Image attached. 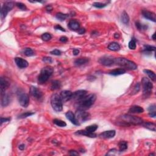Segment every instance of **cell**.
I'll return each mask as SVG.
<instances>
[{"instance_id":"cell-33","label":"cell","mask_w":156,"mask_h":156,"mask_svg":"<svg viewBox=\"0 0 156 156\" xmlns=\"http://www.w3.org/2000/svg\"><path fill=\"white\" fill-rule=\"evenodd\" d=\"M23 53L25 56H28V57H31V56H33L35 54L34 52L31 48H25V49L23 50Z\"/></svg>"},{"instance_id":"cell-3","label":"cell","mask_w":156,"mask_h":156,"mask_svg":"<svg viewBox=\"0 0 156 156\" xmlns=\"http://www.w3.org/2000/svg\"><path fill=\"white\" fill-rule=\"evenodd\" d=\"M54 73V69L53 67L50 66H46L42 69L39 76L38 77V83L40 84H43L49 79V78L52 76Z\"/></svg>"},{"instance_id":"cell-39","label":"cell","mask_w":156,"mask_h":156,"mask_svg":"<svg viewBox=\"0 0 156 156\" xmlns=\"http://www.w3.org/2000/svg\"><path fill=\"white\" fill-rule=\"evenodd\" d=\"M51 35L49 33H44L42 36V39L43 41H49V40L51 39Z\"/></svg>"},{"instance_id":"cell-34","label":"cell","mask_w":156,"mask_h":156,"mask_svg":"<svg viewBox=\"0 0 156 156\" xmlns=\"http://www.w3.org/2000/svg\"><path fill=\"white\" fill-rule=\"evenodd\" d=\"M98 125H92L90 126H87L86 128H85V130H87L88 132H91V133H94L96 130H97V129H98Z\"/></svg>"},{"instance_id":"cell-6","label":"cell","mask_w":156,"mask_h":156,"mask_svg":"<svg viewBox=\"0 0 156 156\" xmlns=\"http://www.w3.org/2000/svg\"><path fill=\"white\" fill-rule=\"evenodd\" d=\"M142 85L143 87V93L144 98H147L150 96L153 88V84L149 79L143 78L142 80Z\"/></svg>"},{"instance_id":"cell-31","label":"cell","mask_w":156,"mask_h":156,"mask_svg":"<svg viewBox=\"0 0 156 156\" xmlns=\"http://www.w3.org/2000/svg\"><path fill=\"white\" fill-rule=\"evenodd\" d=\"M68 17H69V15L68 14H65V13H62L61 12L58 13L56 15V17L57 19L61 21H64V20H66Z\"/></svg>"},{"instance_id":"cell-45","label":"cell","mask_w":156,"mask_h":156,"mask_svg":"<svg viewBox=\"0 0 156 156\" xmlns=\"http://www.w3.org/2000/svg\"><path fill=\"white\" fill-rule=\"evenodd\" d=\"M117 150L116 149H112V150H110L109 151L108 153L107 154V155H115V154L117 153Z\"/></svg>"},{"instance_id":"cell-17","label":"cell","mask_w":156,"mask_h":156,"mask_svg":"<svg viewBox=\"0 0 156 156\" xmlns=\"http://www.w3.org/2000/svg\"><path fill=\"white\" fill-rule=\"evenodd\" d=\"M115 134H116L115 130H107V131H104L102 132V133H101L100 135H99V137H100V138L103 139H109L113 138V137H115Z\"/></svg>"},{"instance_id":"cell-21","label":"cell","mask_w":156,"mask_h":156,"mask_svg":"<svg viewBox=\"0 0 156 156\" xmlns=\"http://www.w3.org/2000/svg\"><path fill=\"white\" fill-rule=\"evenodd\" d=\"M75 134L76 135H85V136L90 137V138H95L96 137V134L94 133H91V132H88L86 130H78L75 132Z\"/></svg>"},{"instance_id":"cell-49","label":"cell","mask_w":156,"mask_h":156,"mask_svg":"<svg viewBox=\"0 0 156 156\" xmlns=\"http://www.w3.org/2000/svg\"><path fill=\"white\" fill-rule=\"evenodd\" d=\"M69 154L71 155H79L78 152L75 150H70L69 151Z\"/></svg>"},{"instance_id":"cell-27","label":"cell","mask_w":156,"mask_h":156,"mask_svg":"<svg viewBox=\"0 0 156 156\" xmlns=\"http://www.w3.org/2000/svg\"><path fill=\"white\" fill-rule=\"evenodd\" d=\"M61 87V83L59 80H55L52 81L51 85V89L52 90H58Z\"/></svg>"},{"instance_id":"cell-25","label":"cell","mask_w":156,"mask_h":156,"mask_svg":"<svg viewBox=\"0 0 156 156\" xmlns=\"http://www.w3.org/2000/svg\"><path fill=\"white\" fill-rule=\"evenodd\" d=\"M126 73V70L124 68H118V69H115L112 70L109 72V75L112 76H119V75H123Z\"/></svg>"},{"instance_id":"cell-44","label":"cell","mask_w":156,"mask_h":156,"mask_svg":"<svg viewBox=\"0 0 156 156\" xmlns=\"http://www.w3.org/2000/svg\"><path fill=\"white\" fill-rule=\"evenodd\" d=\"M50 54H51L53 55H55V56H60L61 55V52L59 50H54L50 52Z\"/></svg>"},{"instance_id":"cell-13","label":"cell","mask_w":156,"mask_h":156,"mask_svg":"<svg viewBox=\"0 0 156 156\" xmlns=\"http://www.w3.org/2000/svg\"><path fill=\"white\" fill-rule=\"evenodd\" d=\"M10 86V82L7 78L1 77L0 79V88H1V94L6 92V90Z\"/></svg>"},{"instance_id":"cell-5","label":"cell","mask_w":156,"mask_h":156,"mask_svg":"<svg viewBox=\"0 0 156 156\" xmlns=\"http://www.w3.org/2000/svg\"><path fill=\"white\" fill-rule=\"evenodd\" d=\"M51 104L53 109L56 112H60L63 109V102L60 95L58 94H53L51 98Z\"/></svg>"},{"instance_id":"cell-19","label":"cell","mask_w":156,"mask_h":156,"mask_svg":"<svg viewBox=\"0 0 156 156\" xmlns=\"http://www.w3.org/2000/svg\"><path fill=\"white\" fill-rule=\"evenodd\" d=\"M15 62L16 64L20 68H25L28 67L29 63L28 61L26 60L23 59V58H15Z\"/></svg>"},{"instance_id":"cell-4","label":"cell","mask_w":156,"mask_h":156,"mask_svg":"<svg viewBox=\"0 0 156 156\" xmlns=\"http://www.w3.org/2000/svg\"><path fill=\"white\" fill-rule=\"evenodd\" d=\"M114 63L118 65V66L123 67V68H127V69L129 70H135L137 69V65L136 63L126 58H115V62H114Z\"/></svg>"},{"instance_id":"cell-28","label":"cell","mask_w":156,"mask_h":156,"mask_svg":"<svg viewBox=\"0 0 156 156\" xmlns=\"http://www.w3.org/2000/svg\"><path fill=\"white\" fill-rule=\"evenodd\" d=\"M121 19L122 22L125 24H127L129 22V17L127 13L125 11H124L122 13Z\"/></svg>"},{"instance_id":"cell-22","label":"cell","mask_w":156,"mask_h":156,"mask_svg":"<svg viewBox=\"0 0 156 156\" xmlns=\"http://www.w3.org/2000/svg\"><path fill=\"white\" fill-rule=\"evenodd\" d=\"M144 112L143 107L139 106V105H133L130 107L129 110V112L130 113H141Z\"/></svg>"},{"instance_id":"cell-52","label":"cell","mask_w":156,"mask_h":156,"mask_svg":"<svg viewBox=\"0 0 156 156\" xmlns=\"http://www.w3.org/2000/svg\"><path fill=\"white\" fill-rule=\"evenodd\" d=\"M149 115L151 118H155L156 117V112H151L149 113Z\"/></svg>"},{"instance_id":"cell-55","label":"cell","mask_w":156,"mask_h":156,"mask_svg":"<svg viewBox=\"0 0 156 156\" xmlns=\"http://www.w3.org/2000/svg\"><path fill=\"white\" fill-rule=\"evenodd\" d=\"M24 148H25V145H24V144H21V145H20L19 146V149L20 150L23 151L24 150Z\"/></svg>"},{"instance_id":"cell-11","label":"cell","mask_w":156,"mask_h":156,"mask_svg":"<svg viewBox=\"0 0 156 156\" xmlns=\"http://www.w3.org/2000/svg\"><path fill=\"white\" fill-rule=\"evenodd\" d=\"M30 93L31 96L38 101H41L43 99V93L40 90L36 87H31L30 88Z\"/></svg>"},{"instance_id":"cell-47","label":"cell","mask_w":156,"mask_h":156,"mask_svg":"<svg viewBox=\"0 0 156 156\" xmlns=\"http://www.w3.org/2000/svg\"><path fill=\"white\" fill-rule=\"evenodd\" d=\"M148 110L150 112H155V104H152L151 105H150L148 108Z\"/></svg>"},{"instance_id":"cell-42","label":"cell","mask_w":156,"mask_h":156,"mask_svg":"<svg viewBox=\"0 0 156 156\" xmlns=\"http://www.w3.org/2000/svg\"><path fill=\"white\" fill-rule=\"evenodd\" d=\"M135 26H136V28L140 31H142V30H145L147 29V27L145 26V25H143L142 24H140L139 22H136L135 23Z\"/></svg>"},{"instance_id":"cell-9","label":"cell","mask_w":156,"mask_h":156,"mask_svg":"<svg viewBox=\"0 0 156 156\" xmlns=\"http://www.w3.org/2000/svg\"><path fill=\"white\" fill-rule=\"evenodd\" d=\"M18 102L23 107H27L29 104V97L25 93H20L18 96Z\"/></svg>"},{"instance_id":"cell-26","label":"cell","mask_w":156,"mask_h":156,"mask_svg":"<svg viewBox=\"0 0 156 156\" xmlns=\"http://www.w3.org/2000/svg\"><path fill=\"white\" fill-rule=\"evenodd\" d=\"M108 49L113 51H117L120 50V46L118 43L117 42H112L110 43L108 46Z\"/></svg>"},{"instance_id":"cell-40","label":"cell","mask_w":156,"mask_h":156,"mask_svg":"<svg viewBox=\"0 0 156 156\" xmlns=\"http://www.w3.org/2000/svg\"><path fill=\"white\" fill-rule=\"evenodd\" d=\"M15 5L17 6V7L18 8V9H20V10H21V11H26L27 10V7L26 6V5L24 4H23L22 3H16Z\"/></svg>"},{"instance_id":"cell-54","label":"cell","mask_w":156,"mask_h":156,"mask_svg":"<svg viewBox=\"0 0 156 156\" xmlns=\"http://www.w3.org/2000/svg\"><path fill=\"white\" fill-rule=\"evenodd\" d=\"M78 32L79 34H83L85 32V28H81V29H79L78 31Z\"/></svg>"},{"instance_id":"cell-38","label":"cell","mask_w":156,"mask_h":156,"mask_svg":"<svg viewBox=\"0 0 156 156\" xmlns=\"http://www.w3.org/2000/svg\"><path fill=\"white\" fill-rule=\"evenodd\" d=\"M107 6V4L105 3H102L100 2H95L93 4V6L96 8H98V9H102V8L105 7Z\"/></svg>"},{"instance_id":"cell-37","label":"cell","mask_w":156,"mask_h":156,"mask_svg":"<svg viewBox=\"0 0 156 156\" xmlns=\"http://www.w3.org/2000/svg\"><path fill=\"white\" fill-rule=\"evenodd\" d=\"M34 112H25V113H21V115H20L19 116H18V118H26L27 117L31 116V115H32L34 114Z\"/></svg>"},{"instance_id":"cell-30","label":"cell","mask_w":156,"mask_h":156,"mask_svg":"<svg viewBox=\"0 0 156 156\" xmlns=\"http://www.w3.org/2000/svg\"><path fill=\"white\" fill-rule=\"evenodd\" d=\"M118 146L120 152L125 151L127 149V143L126 141H121L118 144Z\"/></svg>"},{"instance_id":"cell-51","label":"cell","mask_w":156,"mask_h":156,"mask_svg":"<svg viewBox=\"0 0 156 156\" xmlns=\"http://www.w3.org/2000/svg\"><path fill=\"white\" fill-rule=\"evenodd\" d=\"M79 53H80V51L78 49H74L73 51V54L74 56H78L79 54Z\"/></svg>"},{"instance_id":"cell-50","label":"cell","mask_w":156,"mask_h":156,"mask_svg":"<svg viewBox=\"0 0 156 156\" xmlns=\"http://www.w3.org/2000/svg\"><path fill=\"white\" fill-rule=\"evenodd\" d=\"M60 41L62 43H66L68 41V38L65 36H62L60 38Z\"/></svg>"},{"instance_id":"cell-18","label":"cell","mask_w":156,"mask_h":156,"mask_svg":"<svg viewBox=\"0 0 156 156\" xmlns=\"http://www.w3.org/2000/svg\"><path fill=\"white\" fill-rule=\"evenodd\" d=\"M1 104L2 107H6L11 102V97L8 94L6 93L1 94Z\"/></svg>"},{"instance_id":"cell-29","label":"cell","mask_w":156,"mask_h":156,"mask_svg":"<svg viewBox=\"0 0 156 156\" xmlns=\"http://www.w3.org/2000/svg\"><path fill=\"white\" fill-rule=\"evenodd\" d=\"M143 72L145 74H146L151 79L153 80V81H155L156 77H155V74L154 73V71H151V70H150L145 69L143 70Z\"/></svg>"},{"instance_id":"cell-7","label":"cell","mask_w":156,"mask_h":156,"mask_svg":"<svg viewBox=\"0 0 156 156\" xmlns=\"http://www.w3.org/2000/svg\"><path fill=\"white\" fill-rule=\"evenodd\" d=\"M15 3L12 1H6L4 3L1 9V18L3 20L6 17L8 12L13 9Z\"/></svg>"},{"instance_id":"cell-12","label":"cell","mask_w":156,"mask_h":156,"mask_svg":"<svg viewBox=\"0 0 156 156\" xmlns=\"http://www.w3.org/2000/svg\"><path fill=\"white\" fill-rule=\"evenodd\" d=\"M87 95V92L84 90H79L73 93L71 100H73L75 101L78 102L80 100H82L84 97H85Z\"/></svg>"},{"instance_id":"cell-10","label":"cell","mask_w":156,"mask_h":156,"mask_svg":"<svg viewBox=\"0 0 156 156\" xmlns=\"http://www.w3.org/2000/svg\"><path fill=\"white\" fill-rule=\"evenodd\" d=\"M99 62L104 66H111L115 62V58L110 56H104L99 59Z\"/></svg>"},{"instance_id":"cell-1","label":"cell","mask_w":156,"mask_h":156,"mask_svg":"<svg viewBox=\"0 0 156 156\" xmlns=\"http://www.w3.org/2000/svg\"><path fill=\"white\" fill-rule=\"evenodd\" d=\"M96 100V96L95 94H90L86 95L85 97L77 102L78 109L82 110H86L91 107Z\"/></svg>"},{"instance_id":"cell-35","label":"cell","mask_w":156,"mask_h":156,"mask_svg":"<svg viewBox=\"0 0 156 156\" xmlns=\"http://www.w3.org/2000/svg\"><path fill=\"white\" fill-rule=\"evenodd\" d=\"M140 83H138L134 85L133 90H132L131 92V95H135V94L138 93V92L140 91Z\"/></svg>"},{"instance_id":"cell-2","label":"cell","mask_w":156,"mask_h":156,"mask_svg":"<svg viewBox=\"0 0 156 156\" xmlns=\"http://www.w3.org/2000/svg\"><path fill=\"white\" fill-rule=\"evenodd\" d=\"M121 120L119 121L121 125L125 126H129L130 125H142L143 123V119L138 117L132 116L130 115H123L120 117Z\"/></svg>"},{"instance_id":"cell-36","label":"cell","mask_w":156,"mask_h":156,"mask_svg":"<svg viewBox=\"0 0 156 156\" xmlns=\"http://www.w3.org/2000/svg\"><path fill=\"white\" fill-rule=\"evenodd\" d=\"M155 50V47L153 46H151V45H144L143 51L145 52H151L154 51Z\"/></svg>"},{"instance_id":"cell-20","label":"cell","mask_w":156,"mask_h":156,"mask_svg":"<svg viewBox=\"0 0 156 156\" xmlns=\"http://www.w3.org/2000/svg\"><path fill=\"white\" fill-rule=\"evenodd\" d=\"M70 29L73 31H78L80 29V23L76 20H71L68 24Z\"/></svg>"},{"instance_id":"cell-46","label":"cell","mask_w":156,"mask_h":156,"mask_svg":"<svg viewBox=\"0 0 156 156\" xmlns=\"http://www.w3.org/2000/svg\"><path fill=\"white\" fill-rule=\"evenodd\" d=\"M11 120V118H1V125H2L3 123H6V122H9Z\"/></svg>"},{"instance_id":"cell-57","label":"cell","mask_w":156,"mask_h":156,"mask_svg":"<svg viewBox=\"0 0 156 156\" xmlns=\"http://www.w3.org/2000/svg\"><path fill=\"white\" fill-rule=\"evenodd\" d=\"M155 33H154L153 35H152V39H153L154 40H155Z\"/></svg>"},{"instance_id":"cell-43","label":"cell","mask_w":156,"mask_h":156,"mask_svg":"<svg viewBox=\"0 0 156 156\" xmlns=\"http://www.w3.org/2000/svg\"><path fill=\"white\" fill-rule=\"evenodd\" d=\"M42 60L45 63H51L53 62V59L50 57H44V58H43Z\"/></svg>"},{"instance_id":"cell-24","label":"cell","mask_w":156,"mask_h":156,"mask_svg":"<svg viewBox=\"0 0 156 156\" xmlns=\"http://www.w3.org/2000/svg\"><path fill=\"white\" fill-rule=\"evenodd\" d=\"M142 125L145 127H146V128L148 129L149 130L155 132L156 126L154 123H151V122H143V123H142Z\"/></svg>"},{"instance_id":"cell-15","label":"cell","mask_w":156,"mask_h":156,"mask_svg":"<svg viewBox=\"0 0 156 156\" xmlns=\"http://www.w3.org/2000/svg\"><path fill=\"white\" fill-rule=\"evenodd\" d=\"M142 15L146 19L151 20V21L155 22L156 21V15L155 13L152 12L147 11V10H143L142 11Z\"/></svg>"},{"instance_id":"cell-8","label":"cell","mask_w":156,"mask_h":156,"mask_svg":"<svg viewBox=\"0 0 156 156\" xmlns=\"http://www.w3.org/2000/svg\"><path fill=\"white\" fill-rule=\"evenodd\" d=\"M76 117L79 121H80L82 122H85L90 120V115L89 113L85 112V110L78 109L76 113Z\"/></svg>"},{"instance_id":"cell-48","label":"cell","mask_w":156,"mask_h":156,"mask_svg":"<svg viewBox=\"0 0 156 156\" xmlns=\"http://www.w3.org/2000/svg\"><path fill=\"white\" fill-rule=\"evenodd\" d=\"M54 28L57 30H60V31H63V32H65V29H64V28H63L61 26H60V25H56V26H54Z\"/></svg>"},{"instance_id":"cell-14","label":"cell","mask_w":156,"mask_h":156,"mask_svg":"<svg viewBox=\"0 0 156 156\" xmlns=\"http://www.w3.org/2000/svg\"><path fill=\"white\" fill-rule=\"evenodd\" d=\"M72 96H73V93L69 90H63L60 93V96L63 103L71 100Z\"/></svg>"},{"instance_id":"cell-23","label":"cell","mask_w":156,"mask_h":156,"mask_svg":"<svg viewBox=\"0 0 156 156\" xmlns=\"http://www.w3.org/2000/svg\"><path fill=\"white\" fill-rule=\"evenodd\" d=\"M88 61H89V59L88 58H79L75 61V65L76 66L80 67L86 64L88 62Z\"/></svg>"},{"instance_id":"cell-16","label":"cell","mask_w":156,"mask_h":156,"mask_svg":"<svg viewBox=\"0 0 156 156\" xmlns=\"http://www.w3.org/2000/svg\"><path fill=\"white\" fill-rule=\"evenodd\" d=\"M65 116H66L67 118L68 119V120H70V121H71V123L73 124V125H75L76 126H79L80 125L79 121L77 120V118H76V116H75V115L72 112H71V111L67 112L66 114H65Z\"/></svg>"},{"instance_id":"cell-41","label":"cell","mask_w":156,"mask_h":156,"mask_svg":"<svg viewBox=\"0 0 156 156\" xmlns=\"http://www.w3.org/2000/svg\"><path fill=\"white\" fill-rule=\"evenodd\" d=\"M136 46L137 45H136V42H135V40L134 39H132L130 40L129 43V49L135 50Z\"/></svg>"},{"instance_id":"cell-32","label":"cell","mask_w":156,"mask_h":156,"mask_svg":"<svg viewBox=\"0 0 156 156\" xmlns=\"http://www.w3.org/2000/svg\"><path fill=\"white\" fill-rule=\"evenodd\" d=\"M54 124H55L56 126H58L59 127H65L67 126V123L65 121H63L62 120H59V119H54L53 120Z\"/></svg>"},{"instance_id":"cell-56","label":"cell","mask_w":156,"mask_h":156,"mask_svg":"<svg viewBox=\"0 0 156 156\" xmlns=\"http://www.w3.org/2000/svg\"><path fill=\"white\" fill-rule=\"evenodd\" d=\"M114 37H115V38H118L119 37H120V35H119V34L118 33H116L114 34Z\"/></svg>"},{"instance_id":"cell-53","label":"cell","mask_w":156,"mask_h":156,"mask_svg":"<svg viewBox=\"0 0 156 156\" xmlns=\"http://www.w3.org/2000/svg\"><path fill=\"white\" fill-rule=\"evenodd\" d=\"M46 10L47 12H51L52 10H53V7H52L51 6H50V5H48V6H47L46 7Z\"/></svg>"}]
</instances>
